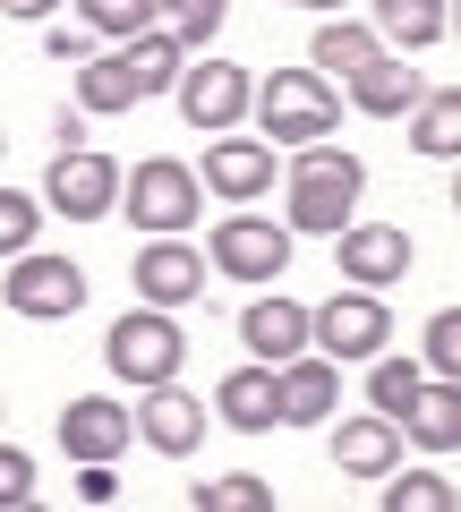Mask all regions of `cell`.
Wrapping results in <instances>:
<instances>
[{"label":"cell","instance_id":"cell-1","mask_svg":"<svg viewBox=\"0 0 461 512\" xmlns=\"http://www.w3.org/2000/svg\"><path fill=\"white\" fill-rule=\"evenodd\" d=\"M359 188H368V163L359 154H342L333 137H316V154H299V180H291V231H342L359 205Z\"/></svg>","mask_w":461,"mask_h":512},{"label":"cell","instance_id":"cell-2","mask_svg":"<svg viewBox=\"0 0 461 512\" xmlns=\"http://www.w3.org/2000/svg\"><path fill=\"white\" fill-rule=\"evenodd\" d=\"M248 103H265V137H274V146H316V137H333V120H342V94L316 69H274L265 94H248Z\"/></svg>","mask_w":461,"mask_h":512},{"label":"cell","instance_id":"cell-3","mask_svg":"<svg viewBox=\"0 0 461 512\" xmlns=\"http://www.w3.org/2000/svg\"><path fill=\"white\" fill-rule=\"evenodd\" d=\"M180 359H188V342H180V325H171L163 308L120 316L111 342H103V367H111L120 384H137V393H146V384H171V376H180Z\"/></svg>","mask_w":461,"mask_h":512},{"label":"cell","instance_id":"cell-4","mask_svg":"<svg viewBox=\"0 0 461 512\" xmlns=\"http://www.w3.org/2000/svg\"><path fill=\"white\" fill-rule=\"evenodd\" d=\"M111 197H120V163L111 154H86V146H60L52 171H43V205L60 222H103Z\"/></svg>","mask_w":461,"mask_h":512},{"label":"cell","instance_id":"cell-5","mask_svg":"<svg viewBox=\"0 0 461 512\" xmlns=\"http://www.w3.org/2000/svg\"><path fill=\"white\" fill-rule=\"evenodd\" d=\"M214 265L231 282H274L282 265H291V231L282 222H257V214H231V222H214Z\"/></svg>","mask_w":461,"mask_h":512},{"label":"cell","instance_id":"cell-6","mask_svg":"<svg viewBox=\"0 0 461 512\" xmlns=\"http://www.w3.org/2000/svg\"><path fill=\"white\" fill-rule=\"evenodd\" d=\"M385 333H393V316L376 308L368 291H342V299H325V308L308 316V342L325 350V359H376Z\"/></svg>","mask_w":461,"mask_h":512},{"label":"cell","instance_id":"cell-7","mask_svg":"<svg viewBox=\"0 0 461 512\" xmlns=\"http://www.w3.org/2000/svg\"><path fill=\"white\" fill-rule=\"evenodd\" d=\"M129 222H146V231H188V222H197V171H180L171 154L137 163L129 171Z\"/></svg>","mask_w":461,"mask_h":512},{"label":"cell","instance_id":"cell-8","mask_svg":"<svg viewBox=\"0 0 461 512\" xmlns=\"http://www.w3.org/2000/svg\"><path fill=\"white\" fill-rule=\"evenodd\" d=\"M248 94H257V77H248V69H231V60H197V77H180V120L222 137V128L248 111Z\"/></svg>","mask_w":461,"mask_h":512},{"label":"cell","instance_id":"cell-9","mask_svg":"<svg viewBox=\"0 0 461 512\" xmlns=\"http://www.w3.org/2000/svg\"><path fill=\"white\" fill-rule=\"evenodd\" d=\"M9 308H18V316H77V308H86V274H77L69 256H18Z\"/></svg>","mask_w":461,"mask_h":512},{"label":"cell","instance_id":"cell-10","mask_svg":"<svg viewBox=\"0 0 461 512\" xmlns=\"http://www.w3.org/2000/svg\"><path fill=\"white\" fill-rule=\"evenodd\" d=\"M342 274H351L359 291H385V282L410 274V239L393 231V222H342Z\"/></svg>","mask_w":461,"mask_h":512},{"label":"cell","instance_id":"cell-11","mask_svg":"<svg viewBox=\"0 0 461 512\" xmlns=\"http://www.w3.org/2000/svg\"><path fill=\"white\" fill-rule=\"evenodd\" d=\"M60 453H69V461H111V453H129V410L103 402V393L69 402V410H60Z\"/></svg>","mask_w":461,"mask_h":512},{"label":"cell","instance_id":"cell-12","mask_svg":"<svg viewBox=\"0 0 461 512\" xmlns=\"http://www.w3.org/2000/svg\"><path fill=\"white\" fill-rule=\"evenodd\" d=\"M129 427H146V444H154V453L188 461V453H197V436H205V410L188 402V393H180V376H171V384H146V410H137Z\"/></svg>","mask_w":461,"mask_h":512},{"label":"cell","instance_id":"cell-13","mask_svg":"<svg viewBox=\"0 0 461 512\" xmlns=\"http://www.w3.org/2000/svg\"><path fill=\"white\" fill-rule=\"evenodd\" d=\"M197 282H205L197 248H180L171 231H154V248L137 256V291H146L154 308H188V299H197Z\"/></svg>","mask_w":461,"mask_h":512},{"label":"cell","instance_id":"cell-14","mask_svg":"<svg viewBox=\"0 0 461 512\" xmlns=\"http://www.w3.org/2000/svg\"><path fill=\"white\" fill-rule=\"evenodd\" d=\"M274 393H282V419H291V427H325L342 376H333V359H299V350H291L282 376H274Z\"/></svg>","mask_w":461,"mask_h":512},{"label":"cell","instance_id":"cell-15","mask_svg":"<svg viewBox=\"0 0 461 512\" xmlns=\"http://www.w3.org/2000/svg\"><path fill=\"white\" fill-rule=\"evenodd\" d=\"M265 180H274V154H265L257 137H222V146L205 154V188H214V197H231V205L265 197Z\"/></svg>","mask_w":461,"mask_h":512},{"label":"cell","instance_id":"cell-16","mask_svg":"<svg viewBox=\"0 0 461 512\" xmlns=\"http://www.w3.org/2000/svg\"><path fill=\"white\" fill-rule=\"evenodd\" d=\"M419 94H427V86H419L410 69H393L385 52H368V60L351 69V103L368 111V120H402V111H419Z\"/></svg>","mask_w":461,"mask_h":512},{"label":"cell","instance_id":"cell-17","mask_svg":"<svg viewBox=\"0 0 461 512\" xmlns=\"http://www.w3.org/2000/svg\"><path fill=\"white\" fill-rule=\"evenodd\" d=\"M402 436H410V444H427V453H453V444H461V393H453V376H444V384H419V393H410Z\"/></svg>","mask_w":461,"mask_h":512},{"label":"cell","instance_id":"cell-18","mask_svg":"<svg viewBox=\"0 0 461 512\" xmlns=\"http://www.w3.org/2000/svg\"><path fill=\"white\" fill-rule=\"evenodd\" d=\"M333 461L351 478H385L393 461H402V427L393 419H351V427H333Z\"/></svg>","mask_w":461,"mask_h":512},{"label":"cell","instance_id":"cell-19","mask_svg":"<svg viewBox=\"0 0 461 512\" xmlns=\"http://www.w3.org/2000/svg\"><path fill=\"white\" fill-rule=\"evenodd\" d=\"M222 419L240 427V436H265V427H282V393H274V376L265 367H240V376H222Z\"/></svg>","mask_w":461,"mask_h":512},{"label":"cell","instance_id":"cell-20","mask_svg":"<svg viewBox=\"0 0 461 512\" xmlns=\"http://www.w3.org/2000/svg\"><path fill=\"white\" fill-rule=\"evenodd\" d=\"M240 333H248L257 359H291V350H308V316H299L291 299H257V308L240 316Z\"/></svg>","mask_w":461,"mask_h":512},{"label":"cell","instance_id":"cell-21","mask_svg":"<svg viewBox=\"0 0 461 512\" xmlns=\"http://www.w3.org/2000/svg\"><path fill=\"white\" fill-rule=\"evenodd\" d=\"M120 77H129L137 94L171 86V77H180V43H171V26H137V35H129V52H120Z\"/></svg>","mask_w":461,"mask_h":512},{"label":"cell","instance_id":"cell-22","mask_svg":"<svg viewBox=\"0 0 461 512\" xmlns=\"http://www.w3.org/2000/svg\"><path fill=\"white\" fill-rule=\"evenodd\" d=\"M376 18H385L393 43H444V0H376Z\"/></svg>","mask_w":461,"mask_h":512},{"label":"cell","instance_id":"cell-23","mask_svg":"<svg viewBox=\"0 0 461 512\" xmlns=\"http://www.w3.org/2000/svg\"><path fill=\"white\" fill-rule=\"evenodd\" d=\"M368 52H376V43L359 35V26H316V43H308V69H316V77H351Z\"/></svg>","mask_w":461,"mask_h":512},{"label":"cell","instance_id":"cell-24","mask_svg":"<svg viewBox=\"0 0 461 512\" xmlns=\"http://www.w3.org/2000/svg\"><path fill=\"white\" fill-rule=\"evenodd\" d=\"M222 9L231 0H154V18H171V43H214V26H222Z\"/></svg>","mask_w":461,"mask_h":512},{"label":"cell","instance_id":"cell-25","mask_svg":"<svg viewBox=\"0 0 461 512\" xmlns=\"http://www.w3.org/2000/svg\"><path fill=\"white\" fill-rule=\"evenodd\" d=\"M197 512H274V487L265 478H214L197 495Z\"/></svg>","mask_w":461,"mask_h":512},{"label":"cell","instance_id":"cell-26","mask_svg":"<svg viewBox=\"0 0 461 512\" xmlns=\"http://www.w3.org/2000/svg\"><path fill=\"white\" fill-rule=\"evenodd\" d=\"M368 393H376V419H402L410 393H419V367H410V359H385V367L368 376Z\"/></svg>","mask_w":461,"mask_h":512},{"label":"cell","instance_id":"cell-27","mask_svg":"<svg viewBox=\"0 0 461 512\" xmlns=\"http://www.w3.org/2000/svg\"><path fill=\"white\" fill-rule=\"evenodd\" d=\"M453 137H461V103L453 94H427V111H419V154H453Z\"/></svg>","mask_w":461,"mask_h":512},{"label":"cell","instance_id":"cell-28","mask_svg":"<svg viewBox=\"0 0 461 512\" xmlns=\"http://www.w3.org/2000/svg\"><path fill=\"white\" fill-rule=\"evenodd\" d=\"M86 9L94 35H137V26H154V0H77Z\"/></svg>","mask_w":461,"mask_h":512},{"label":"cell","instance_id":"cell-29","mask_svg":"<svg viewBox=\"0 0 461 512\" xmlns=\"http://www.w3.org/2000/svg\"><path fill=\"white\" fill-rule=\"evenodd\" d=\"M77 94H86V111H129V103H137V86L120 77V60H94Z\"/></svg>","mask_w":461,"mask_h":512},{"label":"cell","instance_id":"cell-30","mask_svg":"<svg viewBox=\"0 0 461 512\" xmlns=\"http://www.w3.org/2000/svg\"><path fill=\"white\" fill-rule=\"evenodd\" d=\"M26 248H35V197L0 188V256H26Z\"/></svg>","mask_w":461,"mask_h":512},{"label":"cell","instance_id":"cell-31","mask_svg":"<svg viewBox=\"0 0 461 512\" xmlns=\"http://www.w3.org/2000/svg\"><path fill=\"white\" fill-rule=\"evenodd\" d=\"M444 504H453V487H444L436 470H419V478H402V487L385 495V512H444Z\"/></svg>","mask_w":461,"mask_h":512},{"label":"cell","instance_id":"cell-32","mask_svg":"<svg viewBox=\"0 0 461 512\" xmlns=\"http://www.w3.org/2000/svg\"><path fill=\"white\" fill-rule=\"evenodd\" d=\"M26 495H35V461H26L18 444H0V512H18Z\"/></svg>","mask_w":461,"mask_h":512},{"label":"cell","instance_id":"cell-33","mask_svg":"<svg viewBox=\"0 0 461 512\" xmlns=\"http://www.w3.org/2000/svg\"><path fill=\"white\" fill-rule=\"evenodd\" d=\"M453 350H461V325H453V316H436V325H427V359H436L444 376H453V367H461Z\"/></svg>","mask_w":461,"mask_h":512},{"label":"cell","instance_id":"cell-34","mask_svg":"<svg viewBox=\"0 0 461 512\" xmlns=\"http://www.w3.org/2000/svg\"><path fill=\"white\" fill-rule=\"evenodd\" d=\"M111 461H86V470H77V504H111Z\"/></svg>","mask_w":461,"mask_h":512},{"label":"cell","instance_id":"cell-35","mask_svg":"<svg viewBox=\"0 0 461 512\" xmlns=\"http://www.w3.org/2000/svg\"><path fill=\"white\" fill-rule=\"evenodd\" d=\"M52 60H86V35L77 26H52Z\"/></svg>","mask_w":461,"mask_h":512},{"label":"cell","instance_id":"cell-36","mask_svg":"<svg viewBox=\"0 0 461 512\" xmlns=\"http://www.w3.org/2000/svg\"><path fill=\"white\" fill-rule=\"evenodd\" d=\"M0 9H9V18H52L60 0H0Z\"/></svg>","mask_w":461,"mask_h":512},{"label":"cell","instance_id":"cell-37","mask_svg":"<svg viewBox=\"0 0 461 512\" xmlns=\"http://www.w3.org/2000/svg\"><path fill=\"white\" fill-rule=\"evenodd\" d=\"M299 9H342V0H299Z\"/></svg>","mask_w":461,"mask_h":512}]
</instances>
